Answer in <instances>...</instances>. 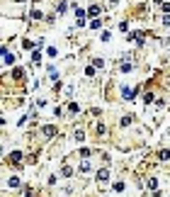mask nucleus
Wrapping results in <instances>:
<instances>
[{
	"mask_svg": "<svg viewBox=\"0 0 170 197\" xmlns=\"http://www.w3.org/2000/svg\"><path fill=\"white\" fill-rule=\"evenodd\" d=\"M107 178H110V173H107V171H100V173H97V180H100V182H107Z\"/></svg>",
	"mask_w": 170,
	"mask_h": 197,
	"instance_id": "obj_1",
	"label": "nucleus"
},
{
	"mask_svg": "<svg viewBox=\"0 0 170 197\" xmlns=\"http://www.w3.org/2000/svg\"><path fill=\"white\" fill-rule=\"evenodd\" d=\"M44 134H46V136H53V134H56V127H44Z\"/></svg>",
	"mask_w": 170,
	"mask_h": 197,
	"instance_id": "obj_2",
	"label": "nucleus"
},
{
	"mask_svg": "<svg viewBox=\"0 0 170 197\" xmlns=\"http://www.w3.org/2000/svg\"><path fill=\"white\" fill-rule=\"evenodd\" d=\"M5 63H15V56H12V54H8V49H5Z\"/></svg>",
	"mask_w": 170,
	"mask_h": 197,
	"instance_id": "obj_3",
	"label": "nucleus"
},
{
	"mask_svg": "<svg viewBox=\"0 0 170 197\" xmlns=\"http://www.w3.org/2000/svg\"><path fill=\"white\" fill-rule=\"evenodd\" d=\"M19 158H22V153H19V151H15V153H10V161H12V163H17Z\"/></svg>",
	"mask_w": 170,
	"mask_h": 197,
	"instance_id": "obj_4",
	"label": "nucleus"
},
{
	"mask_svg": "<svg viewBox=\"0 0 170 197\" xmlns=\"http://www.w3.org/2000/svg\"><path fill=\"white\" fill-rule=\"evenodd\" d=\"M90 27H92V29H100V27H102V22H100V19H92V22H90Z\"/></svg>",
	"mask_w": 170,
	"mask_h": 197,
	"instance_id": "obj_5",
	"label": "nucleus"
},
{
	"mask_svg": "<svg viewBox=\"0 0 170 197\" xmlns=\"http://www.w3.org/2000/svg\"><path fill=\"white\" fill-rule=\"evenodd\" d=\"M12 76H15V80H17V78L24 76V71H22V68H15V73H12Z\"/></svg>",
	"mask_w": 170,
	"mask_h": 197,
	"instance_id": "obj_6",
	"label": "nucleus"
},
{
	"mask_svg": "<svg viewBox=\"0 0 170 197\" xmlns=\"http://www.w3.org/2000/svg\"><path fill=\"white\" fill-rule=\"evenodd\" d=\"M32 61H34V63H39V61H42V54H39V51H34V56H32Z\"/></svg>",
	"mask_w": 170,
	"mask_h": 197,
	"instance_id": "obj_7",
	"label": "nucleus"
},
{
	"mask_svg": "<svg viewBox=\"0 0 170 197\" xmlns=\"http://www.w3.org/2000/svg\"><path fill=\"white\" fill-rule=\"evenodd\" d=\"M168 156H170L168 151H160V153H158V158H160V161H168Z\"/></svg>",
	"mask_w": 170,
	"mask_h": 197,
	"instance_id": "obj_8",
	"label": "nucleus"
}]
</instances>
